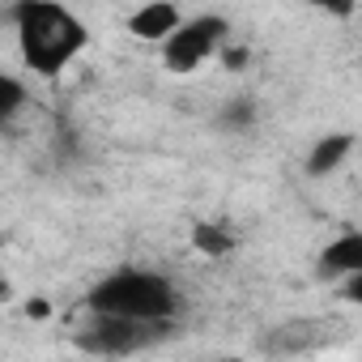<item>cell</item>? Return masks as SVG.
Instances as JSON below:
<instances>
[{
    "mask_svg": "<svg viewBox=\"0 0 362 362\" xmlns=\"http://www.w3.org/2000/svg\"><path fill=\"white\" fill-rule=\"evenodd\" d=\"M9 22L18 35L22 64L43 81H56L90 47L86 22L60 0H13Z\"/></svg>",
    "mask_w": 362,
    "mask_h": 362,
    "instance_id": "obj_1",
    "label": "cell"
},
{
    "mask_svg": "<svg viewBox=\"0 0 362 362\" xmlns=\"http://www.w3.org/2000/svg\"><path fill=\"white\" fill-rule=\"evenodd\" d=\"M86 307L107 311V315H128L141 324H170L179 315V290L170 277L128 264V269H115L103 281H94Z\"/></svg>",
    "mask_w": 362,
    "mask_h": 362,
    "instance_id": "obj_2",
    "label": "cell"
},
{
    "mask_svg": "<svg viewBox=\"0 0 362 362\" xmlns=\"http://www.w3.org/2000/svg\"><path fill=\"white\" fill-rule=\"evenodd\" d=\"M230 39V26L222 13H197V18H184L179 22V30L162 43V64L166 73L175 77H188L197 69H205L214 56H222Z\"/></svg>",
    "mask_w": 362,
    "mask_h": 362,
    "instance_id": "obj_3",
    "label": "cell"
},
{
    "mask_svg": "<svg viewBox=\"0 0 362 362\" xmlns=\"http://www.w3.org/2000/svg\"><path fill=\"white\" fill-rule=\"evenodd\" d=\"M166 332V324H141L128 315H107V311H90L86 328L77 332V345L86 354H103V358H124L136 354L145 345H153Z\"/></svg>",
    "mask_w": 362,
    "mask_h": 362,
    "instance_id": "obj_4",
    "label": "cell"
},
{
    "mask_svg": "<svg viewBox=\"0 0 362 362\" xmlns=\"http://www.w3.org/2000/svg\"><path fill=\"white\" fill-rule=\"evenodd\" d=\"M179 22H184V9H179L175 0H145V5L132 9L128 30H132V39H141V43H158V47H162V43L179 30Z\"/></svg>",
    "mask_w": 362,
    "mask_h": 362,
    "instance_id": "obj_5",
    "label": "cell"
},
{
    "mask_svg": "<svg viewBox=\"0 0 362 362\" xmlns=\"http://www.w3.org/2000/svg\"><path fill=\"white\" fill-rule=\"evenodd\" d=\"M349 153H354V132H324V136L311 141V149L303 158V175L307 179H328L349 162Z\"/></svg>",
    "mask_w": 362,
    "mask_h": 362,
    "instance_id": "obj_6",
    "label": "cell"
},
{
    "mask_svg": "<svg viewBox=\"0 0 362 362\" xmlns=\"http://www.w3.org/2000/svg\"><path fill=\"white\" fill-rule=\"evenodd\" d=\"M320 273L345 281L349 273H362V230H341L332 243L320 252Z\"/></svg>",
    "mask_w": 362,
    "mask_h": 362,
    "instance_id": "obj_7",
    "label": "cell"
},
{
    "mask_svg": "<svg viewBox=\"0 0 362 362\" xmlns=\"http://www.w3.org/2000/svg\"><path fill=\"white\" fill-rule=\"evenodd\" d=\"M192 247H197L205 260H226V256L239 247V239H235L222 222H197V226H192Z\"/></svg>",
    "mask_w": 362,
    "mask_h": 362,
    "instance_id": "obj_8",
    "label": "cell"
},
{
    "mask_svg": "<svg viewBox=\"0 0 362 362\" xmlns=\"http://www.w3.org/2000/svg\"><path fill=\"white\" fill-rule=\"evenodd\" d=\"M218 124H222L226 132H252V128H256V103H252V98H230V103L222 107Z\"/></svg>",
    "mask_w": 362,
    "mask_h": 362,
    "instance_id": "obj_9",
    "label": "cell"
},
{
    "mask_svg": "<svg viewBox=\"0 0 362 362\" xmlns=\"http://www.w3.org/2000/svg\"><path fill=\"white\" fill-rule=\"evenodd\" d=\"M22 107H26V86L13 73H5L0 77V124H13Z\"/></svg>",
    "mask_w": 362,
    "mask_h": 362,
    "instance_id": "obj_10",
    "label": "cell"
},
{
    "mask_svg": "<svg viewBox=\"0 0 362 362\" xmlns=\"http://www.w3.org/2000/svg\"><path fill=\"white\" fill-rule=\"evenodd\" d=\"M311 9H320L324 18H332V22H345V18H354V9H358V0H307Z\"/></svg>",
    "mask_w": 362,
    "mask_h": 362,
    "instance_id": "obj_11",
    "label": "cell"
},
{
    "mask_svg": "<svg viewBox=\"0 0 362 362\" xmlns=\"http://www.w3.org/2000/svg\"><path fill=\"white\" fill-rule=\"evenodd\" d=\"M341 294H345L354 307H362V273H349V277L341 281Z\"/></svg>",
    "mask_w": 362,
    "mask_h": 362,
    "instance_id": "obj_12",
    "label": "cell"
},
{
    "mask_svg": "<svg viewBox=\"0 0 362 362\" xmlns=\"http://www.w3.org/2000/svg\"><path fill=\"white\" fill-rule=\"evenodd\" d=\"M222 64L226 69H243L247 64V52L243 47H222Z\"/></svg>",
    "mask_w": 362,
    "mask_h": 362,
    "instance_id": "obj_13",
    "label": "cell"
},
{
    "mask_svg": "<svg viewBox=\"0 0 362 362\" xmlns=\"http://www.w3.org/2000/svg\"><path fill=\"white\" fill-rule=\"evenodd\" d=\"M47 311H52V307H47L43 298H30V303H26V315H30V320H47Z\"/></svg>",
    "mask_w": 362,
    "mask_h": 362,
    "instance_id": "obj_14",
    "label": "cell"
}]
</instances>
